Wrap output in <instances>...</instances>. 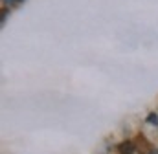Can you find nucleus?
I'll return each instance as SVG.
<instances>
[{
  "instance_id": "1",
  "label": "nucleus",
  "mask_w": 158,
  "mask_h": 154,
  "mask_svg": "<svg viewBox=\"0 0 158 154\" xmlns=\"http://www.w3.org/2000/svg\"><path fill=\"white\" fill-rule=\"evenodd\" d=\"M134 151H136V147H134V143L129 141V140L121 141V143L118 145V152L119 154H134Z\"/></svg>"
},
{
  "instance_id": "3",
  "label": "nucleus",
  "mask_w": 158,
  "mask_h": 154,
  "mask_svg": "<svg viewBox=\"0 0 158 154\" xmlns=\"http://www.w3.org/2000/svg\"><path fill=\"white\" fill-rule=\"evenodd\" d=\"M6 17H7V11H6V9H4V11H2V22H4V20H6Z\"/></svg>"
},
{
  "instance_id": "2",
  "label": "nucleus",
  "mask_w": 158,
  "mask_h": 154,
  "mask_svg": "<svg viewBox=\"0 0 158 154\" xmlns=\"http://www.w3.org/2000/svg\"><path fill=\"white\" fill-rule=\"evenodd\" d=\"M147 123L158 125V114H149V116H147Z\"/></svg>"
}]
</instances>
